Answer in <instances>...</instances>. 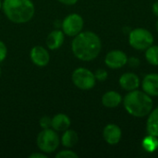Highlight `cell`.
<instances>
[{
  "instance_id": "6da1fadb",
  "label": "cell",
  "mask_w": 158,
  "mask_h": 158,
  "mask_svg": "<svg viewBox=\"0 0 158 158\" xmlns=\"http://www.w3.org/2000/svg\"><path fill=\"white\" fill-rule=\"evenodd\" d=\"M102 49L100 37L94 31H81L74 36L71 42L73 55L81 61H92L95 59Z\"/></svg>"
},
{
  "instance_id": "7a4b0ae2",
  "label": "cell",
  "mask_w": 158,
  "mask_h": 158,
  "mask_svg": "<svg viewBox=\"0 0 158 158\" xmlns=\"http://www.w3.org/2000/svg\"><path fill=\"white\" fill-rule=\"evenodd\" d=\"M2 10L6 19L16 24L29 22L35 14L31 0H3Z\"/></svg>"
},
{
  "instance_id": "3957f363",
  "label": "cell",
  "mask_w": 158,
  "mask_h": 158,
  "mask_svg": "<svg viewBox=\"0 0 158 158\" xmlns=\"http://www.w3.org/2000/svg\"><path fill=\"white\" fill-rule=\"evenodd\" d=\"M126 111L132 117L144 118L153 110L154 103L152 97L146 93L133 90L129 92L123 99Z\"/></svg>"
},
{
  "instance_id": "277c9868",
  "label": "cell",
  "mask_w": 158,
  "mask_h": 158,
  "mask_svg": "<svg viewBox=\"0 0 158 158\" xmlns=\"http://www.w3.org/2000/svg\"><path fill=\"white\" fill-rule=\"evenodd\" d=\"M60 139L57 131L52 128L42 130L36 138V144L39 150L44 154H52L59 147Z\"/></svg>"
},
{
  "instance_id": "5b68a950",
  "label": "cell",
  "mask_w": 158,
  "mask_h": 158,
  "mask_svg": "<svg viewBox=\"0 0 158 158\" xmlns=\"http://www.w3.org/2000/svg\"><path fill=\"white\" fill-rule=\"evenodd\" d=\"M129 43L136 50H146L154 44V36L151 31L143 28L132 30L129 34Z\"/></svg>"
},
{
  "instance_id": "8992f818",
  "label": "cell",
  "mask_w": 158,
  "mask_h": 158,
  "mask_svg": "<svg viewBox=\"0 0 158 158\" xmlns=\"http://www.w3.org/2000/svg\"><path fill=\"white\" fill-rule=\"evenodd\" d=\"M71 81L77 88L83 91L93 89L96 82L94 73L83 67H80L74 69L71 75Z\"/></svg>"
},
{
  "instance_id": "52a82bcc",
  "label": "cell",
  "mask_w": 158,
  "mask_h": 158,
  "mask_svg": "<svg viewBox=\"0 0 158 158\" xmlns=\"http://www.w3.org/2000/svg\"><path fill=\"white\" fill-rule=\"evenodd\" d=\"M84 25V20L82 17L78 13L69 14L64 18L61 23V29L65 35L69 37H74L82 31Z\"/></svg>"
},
{
  "instance_id": "ba28073f",
  "label": "cell",
  "mask_w": 158,
  "mask_h": 158,
  "mask_svg": "<svg viewBox=\"0 0 158 158\" xmlns=\"http://www.w3.org/2000/svg\"><path fill=\"white\" fill-rule=\"evenodd\" d=\"M105 63L109 69H118L124 67L128 63V56L120 50H113L106 54Z\"/></svg>"
},
{
  "instance_id": "9c48e42d",
  "label": "cell",
  "mask_w": 158,
  "mask_h": 158,
  "mask_svg": "<svg viewBox=\"0 0 158 158\" xmlns=\"http://www.w3.org/2000/svg\"><path fill=\"white\" fill-rule=\"evenodd\" d=\"M30 58L37 67H45L50 61V54L42 45H35L30 51Z\"/></svg>"
},
{
  "instance_id": "30bf717a",
  "label": "cell",
  "mask_w": 158,
  "mask_h": 158,
  "mask_svg": "<svg viewBox=\"0 0 158 158\" xmlns=\"http://www.w3.org/2000/svg\"><path fill=\"white\" fill-rule=\"evenodd\" d=\"M103 137L106 143L110 145L118 144L122 137L121 129L116 124H108L104 128L103 131Z\"/></svg>"
},
{
  "instance_id": "8fae6325",
  "label": "cell",
  "mask_w": 158,
  "mask_h": 158,
  "mask_svg": "<svg viewBox=\"0 0 158 158\" xmlns=\"http://www.w3.org/2000/svg\"><path fill=\"white\" fill-rule=\"evenodd\" d=\"M142 87L144 93L148 95L158 96V74L150 73L146 75L142 82Z\"/></svg>"
},
{
  "instance_id": "7c38bea8",
  "label": "cell",
  "mask_w": 158,
  "mask_h": 158,
  "mask_svg": "<svg viewBox=\"0 0 158 158\" xmlns=\"http://www.w3.org/2000/svg\"><path fill=\"white\" fill-rule=\"evenodd\" d=\"M65 41V33L62 30L56 29L49 32L46 37L45 44L50 50H57L59 49Z\"/></svg>"
},
{
  "instance_id": "4fadbf2b",
  "label": "cell",
  "mask_w": 158,
  "mask_h": 158,
  "mask_svg": "<svg viewBox=\"0 0 158 158\" xmlns=\"http://www.w3.org/2000/svg\"><path fill=\"white\" fill-rule=\"evenodd\" d=\"M118 82H119L120 87L128 92L136 90L140 86L139 77L135 73H132V72H127V73L122 74L119 78Z\"/></svg>"
},
{
  "instance_id": "5bb4252c",
  "label": "cell",
  "mask_w": 158,
  "mask_h": 158,
  "mask_svg": "<svg viewBox=\"0 0 158 158\" xmlns=\"http://www.w3.org/2000/svg\"><path fill=\"white\" fill-rule=\"evenodd\" d=\"M71 125V120L69 116L64 113L56 114L52 118V129L57 132H63L69 129Z\"/></svg>"
},
{
  "instance_id": "9a60e30c",
  "label": "cell",
  "mask_w": 158,
  "mask_h": 158,
  "mask_svg": "<svg viewBox=\"0 0 158 158\" xmlns=\"http://www.w3.org/2000/svg\"><path fill=\"white\" fill-rule=\"evenodd\" d=\"M122 102V96L120 94L115 91H108L102 96V104L107 108H115L118 106Z\"/></svg>"
},
{
  "instance_id": "2e32d148",
  "label": "cell",
  "mask_w": 158,
  "mask_h": 158,
  "mask_svg": "<svg viewBox=\"0 0 158 158\" xmlns=\"http://www.w3.org/2000/svg\"><path fill=\"white\" fill-rule=\"evenodd\" d=\"M79 142V136L78 133L68 129L67 131H63V134L60 139V143L66 148H72L74 147Z\"/></svg>"
},
{
  "instance_id": "e0dca14e",
  "label": "cell",
  "mask_w": 158,
  "mask_h": 158,
  "mask_svg": "<svg viewBox=\"0 0 158 158\" xmlns=\"http://www.w3.org/2000/svg\"><path fill=\"white\" fill-rule=\"evenodd\" d=\"M147 133L158 137V106L153 109L148 115V119L146 122Z\"/></svg>"
},
{
  "instance_id": "ac0fdd59",
  "label": "cell",
  "mask_w": 158,
  "mask_h": 158,
  "mask_svg": "<svg viewBox=\"0 0 158 158\" xmlns=\"http://www.w3.org/2000/svg\"><path fill=\"white\" fill-rule=\"evenodd\" d=\"M143 148L148 153H154L158 149V137L148 134L142 142Z\"/></svg>"
},
{
  "instance_id": "d6986e66",
  "label": "cell",
  "mask_w": 158,
  "mask_h": 158,
  "mask_svg": "<svg viewBox=\"0 0 158 158\" xmlns=\"http://www.w3.org/2000/svg\"><path fill=\"white\" fill-rule=\"evenodd\" d=\"M147 62L153 66H158V45H151L145 51Z\"/></svg>"
},
{
  "instance_id": "ffe728a7",
  "label": "cell",
  "mask_w": 158,
  "mask_h": 158,
  "mask_svg": "<svg viewBox=\"0 0 158 158\" xmlns=\"http://www.w3.org/2000/svg\"><path fill=\"white\" fill-rule=\"evenodd\" d=\"M56 158H78L79 156L72 150H70V148H67L66 150H61L58 151L56 155Z\"/></svg>"
},
{
  "instance_id": "44dd1931",
  "label": "cell",
  "mask_w": 158,
  "mask_h": 158,
  "mask_svg": "<svg viewBox=\"0 0 158 158\" xmlns=\"http://www.w3.org/2000/svg\"><path fill=\"white\" fill-rule=\"evenodd\" d=\"M39 125L43 130L51 128L52 127V118H50L48 116H43L39 119Z\"/></svg>"
},
{
  "instance_id": "7402d4cb",
  "label": "cell",
  "mask_w": 158,
  "mask_h": 158,
  "mask_svg": "<svg viewBox=\"0 0 158 158\" xmlns=\"http://www.w3.org/2000/svg\"><path fill=\"white\" fill-rule=\"evenodd\" d=\"M94 77L96 79V81H104L107 79L108 77V73L106 69H98L95 72H94Z\"/></svg>"
},
{
  "instance_id": "603a6c76",
  "label": "cell",
  "mask_w": 158,
  "mask_h": 158,
  "mask_svg": "<svg viewBox=\"0 0 158 158\" xmlns=\"http://www.w3.org/2000/svg\"><path fill=\"white\" fill-rule=\"evenodd\" d=\"M7 56V48L6 44L0 40V63L3 62Z\"/></svg>"
},
{
  "instance_id": "cb8c5ba5",
  "label": "cell",
  "mask_w": 158,
  "mask_h": 158,
  "mask_svg": "<svg viewBox=\"0 0 158 158\" xmlns=\"http://www.w3.org/2000/svg\"><path fill=\"white\" fill-rule=\"evenodd\" d=\"M128 63L131 67L136 68L140 65V60L137 57H130V58H128Z\"/></svg>"
},
{
  "instance_id": "d4e9b609",
  "label": "cell",
  "mask_w": 158,
  "mask_h": 158,
  "mask_svg": "<svg viewBox=\"0 0 158 158\" xmlns=\"http://www.w3.org/2000/svg\"><path fill=\"white\" fill-rule=\"evenodd\" d=\"M29 158H47V155L41 152V153H32L29 156Z\"/></svg>"
},
{
  "instance_id": "484cf974",
  "label": "cell",
  "mask_w": 158,
  "mask_h": 158,
  "mask_svg": "<svg viewBox=\"0 0 158 158\" xmlns=\"http://www.w3.org/2000/svg\"><path fill=\"white\" fill-rule=\"evenodd\" d=\"M59 3L63 4V5H66V6H73L75 5L79 0H57Z\"/></svg>"
},
{
  "instance_id": "4316f807",
  "label": "cell",
  "mask_w": 158,
  "mask_h": 158,
  "mask_svg": "<svg viewBox=\"0 0 158 158\" xmlns=\"http://www.w3.org/2000/svg\"><path fill=\"white\" fill-rule=\"evenodd\" d=\"M152 11H153V13L158 17V1L156 2H155L154 4H153V6H152Z\"/></svg>"
},
{
  "instance_id": "83f0119b",
  "label": "cell",
  "mask_w": 158,
  "mask_h": 158,
  "mask_svg": "<svg viewBox=\"0 0 158 158\" xmlns=\"http://www.w3.org/2000/svg\"><path fill=\"white\" fill-rule=\"evenodd\" d=\"M156 31H157V32H158V19H157V21H156Z\"/></svg>"
},
{
  "instance_id": "f1b7e54d",
  "label": "cell",
  "mask_w": 158,
  "mask_h": 158,
  "mask_svg": "<svg viewBox=\"0 0 158 158\" xmlns=\"http://www.w3.org/2000/svg\"><path fill=\"white\" fill-rule=\"evenodd\" d=\"M2 3H3V1L0 0V9H2Z\"/></svg>"
},
{
  "instance_id": "f546056e",
  "label": "cell",
  "mask_w": 158,
  "mask_h": 158,
  "mask_svg": "<svg viewBox=\"0 0 158 158\" xmlns=\"http://www.w3.org/2000/svg\"><path fill=\"white\" fill-rule=\"evenodd\" d=\"M0 77H1V68H0Z\"/></svg>"
}]
</instances>
